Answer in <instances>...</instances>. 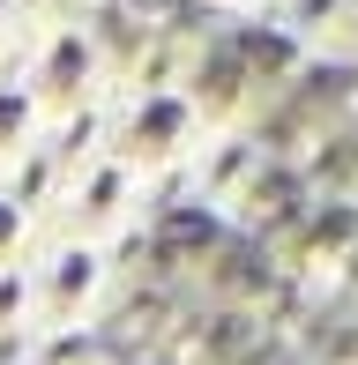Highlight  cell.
Masks as SVG:
<instances>
[{"label": "cell", "instance_id": "6da1fadb", "mask_svg": "<svg viewBox=\"0 0 358 365\" xmlns=\"http://www.w3.org/2000/svg\"><path fill=\"white\" fill-rule=\"evenodd\" d=\"M194 142H202V105H194L187 82H165V90L127 97L120 120H112V149H120L142 179L150 172H187Z\"/></svg>", "mask_w": 358, "mask_h": 365}, {"label": "cell", "instance_id": "7a4b0ae2", "mask_svg": "<svg viewBox=\"0 0 358 365\" xmlns=\"http://www.w3.org/2000/svg\"><path fill=\"white\" fill-rule=\"evenodd\" d=\"M105 82V45L90 38L83 23H53L38 45L23 53V90L38 97V112H83Z\"/></svg>", "mask_w": 358, "mask_h": 365}, {"label": "cell", "instance_id": "3957f363", "mask_svg": "<svg viewBox=\"0 0 358 365\" xmlns=\"http://www.w3.org/2000/svg\"><path fill=\"white\" fill-rule=\"evenodd\" d=\"M23 239H30V202L23 194H0V261H8Z\"/></svg>", "mask_w": 358, "mask_h": 365}, {"label": "cell", "instance_id": "277c9868", "mask_svg": "<svg viewBox=\"0 0 358 365\" xmlns=\"http://www.w3.org/2000/svg\"><path fill=\"white\" fill-rule=\"evenodd\" d=\"M105 365H157V358H142V351H120V358H105Z\"/></svg>", "mask_w": 358, "mask_h": 365}, {"label": "cell", "instance_id": "5b68a950", "mask_svg": "<svg viewBox=\"0 0 358 365\" xmlns=\"http://www.w3.org/2000/svg\"><path fill=\"white\" fill-rule=\"evenodd\" d=\"M217 8H262V0H217Z\"/></svg>", "mask_w": 358, "mask_h": 365}, {"label": "cell", "instance_id": "8992f818", "mask_svg": "<svg viewBox=\"0 0 358 365\" xmlns=\"http://www.w3.org/2000/svg\"><path fill=\"white\" fill-rule=\"evenodd\" d=\"M8 8H15V0H0V23H8Z\"/></svg>", "mask_w": 358, "mask_h": 365}]
</instances>
